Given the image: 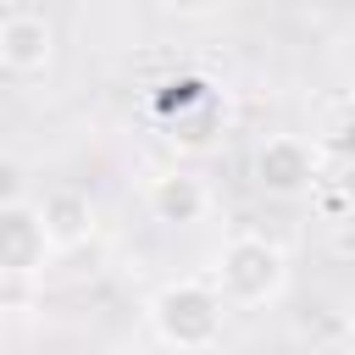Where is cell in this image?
<instances>
[{
	"label": "cell",
	"instance_id": "cell-6",
	"mask_svg": "<svg viewBox=\"0 0 355 355\" xmlns=\"http://www.w3.org/2000/svg\"><path fill=\"white\" fill-rule=\"evenodd\" d=\"M55 55V28L39 17V11H11L0 17V72L11 78H33L44 72Z\"/></svg>",
	"mask_w": 355,
	"mask_h": 355
},
{
	"label": "cell",
	"instance_id": "cell-5",
	"mask_svg": "<svg viewBox=\"0 0 355 355\" xmlns=\"http://www.w3.org/2000/svg\"><path fill=\"white\" fill-rule=\"evenodd\" d=\"M211 183L200 178V172H183V166H172V172H155L150 183H144V211H150V222H161V227H200L205 216H211Z\"/></svg>",
	"mask_w": 355,
	"mask_h": 355
},
{
	"label": "cell",
	"instance_id": "cell-9",
	"mask_svg": "<svg viewBox=\"0 0 355 355\" xmlns=\"http://www.w3.org/2000/svg\"><path fill=\"white\" fill-rule=\"evenodd\" d=\"M222 0H161V11H172V17H205V11H216Z\"/></svg>",
	"mask_w": 355,
	"mask_h": 355
},
{
	"label": "cell",
	"instance_id": "cell-10",
	"mask_svg": "<svg viewBox=\"0 0 355 355\" xmlns=\"http://www.w3.org/2000/svg\"><path fill=\"white\" fill-rule=\"evenodd\" d=\"M17 6H44V0H17Z\"/></svg>",
	"mask_w": 355,
	"mask_h": 355
},
{
	"label": "cell",
	"instance_id": "cell-4",
	"mask_svg": "<svg viewBox=\"0 0 355 355\" xmlns=\"http://www.w3.org/2000/svg\"><path fill=\"white\" fill-rule=\"evenodd\" d=\"M50 255H55V250H50V239H44L39 205H28V200H0V283H17V277L44 272Z\"/></svg>",
	"mask_w": 355,
	"mask_h": 355
},
{
	"label": "cell",
	"instance_id": "cell-8",
	"mask_svg": "<svg viewBox=\"0 0 355 355\" xmlns=\"http://www.w3.org/2000/svg\"><path fill=\"white\" fill-rule=\"evenodd\" d=\"M0 200H22V166L11 155L0 161Z\"/></svg>",
	"mask_w": 355,
	"mask_h": 355
},
{
	"label": "cell",
	"instance_id": "cell-7",
	"mask_svg": "<svg viewBox=\"0 0 355 355\" xmlns=\"http://www.w3.org/2000/svg\"><path fill=\"white\" fill-rule=\"evenodd\" d=\"M39 222H44V239H50V250L55 255H72V250H83L89 239H94V200L83 194V189H50L44 200H39Z\"/></svg>",
	"mask_w": 355,
	"mask_h": 355
},
{
	"label": "cell",
	"instance_id": "cell-1",
	"mask_svg": "<svg viewBox=\"0 0 355 355\" xmlns=\"http://www.w3.org/2000/svg\"><path fill=\"white\" fill-rule=\"evenodd\" d=\"M211 283L216 294L227 300V311H266L283 300L288 288V255L277 239L266 233H233L222 250H216V266H211Z\"/></svg>",
	"mask_w": 355,
	"mask_h": 355
},
{
	"label": "cell",
	"instance_id": "cell-3",
	"mask_svg": "<svg viewBox=\"0 0 355 355\" xmlns=\"http://www.w3.org/2000/svg\"><path fill=\"white\" fill-rule=\"evenodd\" d=\"M322 178V150L300 133H266L250 155V183L272 200H300Z\"/></svg>",
	"mask_w": 355,
	"mask_h": 355
},
{
	"label": "cell",
	"instance_id": "cell-2",
	"mask_svg": "<svg viewBox=\"0 0 355 355\" xmlns=\"http://www.w3.org/2000/svg\"><path fill=\"white\" fill-rule=\"evenodd\" d=\"M144 316H150L155 344H166V349H211V344H222L227 300L216 294L211 277H178V283H161L150 294Z\"/></svg>",
	"mask_w": 355,
	"mask_h": 355
}]
</instances>
